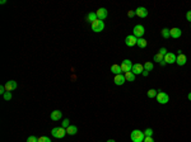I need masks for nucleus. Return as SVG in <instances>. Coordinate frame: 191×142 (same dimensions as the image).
Here are the masks:
<instances>
[{
	"label": "nucleus",
	"instance_id": "nucleus-1",
	"mask_svg": "<svg viewBox=\"0 0 191 142\" xmlns=\"http://www.w3.org/2000/svg\"><path fill=\"white\" fill-rule=\"evenodd\" d=\"M144 138H145L144 131H140V129H134L130 133V140L133 142H143Z\"/></svg>",
	"mask_w": 191,
	"mask_h": 142
},
{
	"label": "nucleus",
	"instance_id": "nucleus-2",
	"mask_svg": "<svg viewBox=\"0 0 191 142\" xmlns=\"http://www.w3.org/2000/svg\"><path fill=\"white\" fill-rule=\"evenodd\" d=\"M90 28H92V31L96 32V33H99V32H102V31L105 29V23H103V20L96 19L93 23H90Z\"/></svg>",
	"mask_w": 191,
	"mask_h": 142
},
{
	"label": "nucleus",
	"instance_id": "nucleus-3",
	"mask_svg": "<svg viewBox=\"0 0 191 142\" xmlns=\"http://www.w3.org/2000/svg\"><path fill=\"white\" fill-rule=\"evenodd\" d=\"M51 135L54 136L55 138H63L66 133V129L64 128V127H55V128L51 129Z\"/></svg>",
	"mask_w": 191,
	"mask_h": 142
},
{
	"label": "nucleus",
	"instance_id": "nucleus-4",
	"mask_svg": "<svg viewBox=\"0 0 191 142\" xmlns=\"http://www.w3.org/2000/svg\"><path fill=\"white\" fill-rule=\"evenodd\" d=\"M133 62H131L129 58H125L124 61L121 62V65H120V67H121V71L122 74H126V72H130L131 69H133Z\"/></svg>",
	"mask_w": 191,
	"mask_h": 142
},
{
	"label": "nucleus",
	"instance_id": "nucleus-5",
	"mask_svg": "<svg viewBox=\"0 0 191 142\" xmlns=\"http://www.w3.org/2000/svg\"><path fill=\"white\" fill-rule=\"evenodd\" d=\"M157 102L159 103V104H167V103L169 102V95H168L167 93H164V91L158 90V94H157Z\"/></svg>",
	"mask_w": 191,
	"mask_h": 142
},
{
	"label": "nucleus",
	"instance_id": "nucleus-6",
	"mask_svg": "<svg viewBox=\"0 0 191 142\" xmlns=\"http://www.w3.org/2000/svg\"><path fill=\"white\" fill-rule=\"evenodd\" d=\"M144 33H145V28H144V25H142V24H136V25L134 27V29H133V34H134L136 38H143Z\"/></svg>",
	"mask_w": 191,
	"mask_h": 142
},
{
	"label": "nucleus",
	"instance_id": "nucleus-7",
	"mask_svg": "<svg viewBox=\"0 0 191 142\" xmlns=\"http://www.w3.org/2000/svg\"><path fill=\"white\" fill-rule=\"evenodd\" d=\"M136 43H138V38L135 37L134 34L126 36V38H125V44H126L128 47H133V46H135Z\"/></svg>",
	"mask_w": 191,
	"mask_h": 142
},
{
	"label": "nucleus",
	"instance_id": "nucleus-8",
	"mask_svg": "<svg viewBox=\"0 0 191 142\" xmlns=\"http://www.w3.org/2000/svg\"><path fill=\"white\" fill-rule=\"evenodd\" d=\"M96 14H97V18H98L99 20H103L108 17V10L106 8H99L98 10L96 11Z\"/></svg>",
	"mask_w": 191,
	"mask_h": 142
},
{
	"label": "nucleus",
	"instance_id": "nucleus-9",
	"mask_svg": "<svg viewBox=\"0 0 191 142\" xmlns=\"http://www.w3.org/2000/svg\"><path fill=\"white\" fill-rule=\"evenodd\" d=\"M143 71H144V65L143 64H134L133 65L131 72H133L134 75H140V74H143Z\"/></svg>",
	"mask_w": 191,
	"mask_h": 142
},
{
	"label": "nucleus",
	"instance_id": "nucleus-10",
	"mask_svg": "<svg viewBox=\"0 0 191 142\" xmlns=\"http://www.w3.org/2000/svg\"><path fill=\"white\" fill-rule=\"evenodd\" d=\"M176 60H177V56L172 52H167V55L164 56V61H166V64H171V65L176 64Z\"/></svg>",
	"mask_w": 191,
	"mask_h": 142
},
{
	"label": "nucleus",
	"instance_id": "nucleus-11",
	"mask_svg": "<svg viewBox=\"0 0 191 142\" xmlns=\"http://www.w3.org/2000/svg\"><path fill=\"white\" fill-rule=\"evenodd\" d=\"M113 82L116 85H124L125 82H126V79H125V75L124 74H120V75H115V78H113Z\"/></svg>",
	"mask_w": 191,
	"mask_h": 142
},
{
	"label": "nucleus",
	"instance_id": "nucleus-12",
	"mask_svg": "<svg viewBox=\"0 0 191 142\" xmlns=\"http://www.w3.org/2000/svg\"><path fill=\"white\" fill-rule=\"evenodd\" d=\"M17 88H18V84H17V81H14V80H9V81H7V84H5V90L7 91H13V90H16Z\"/></svg>",
	"mask_w": 191,
	"mask_h": 142
},
{
	"label": "nucleus",
	"instance_id": "nucleus-13",
	"mask_svg": "<svg viewBox=\"0 0 191 142\" xmlns=\"http://www.w3.org/2000/svg\"><path fill=\"white\" fill-rule=\"evenodd\" d=\"M187 62V57L186 55H184V53H178L177 56V60H176V64L178 65V66H185Z\"/></svg>",
	"mask_w": 191,
	"mask_h": 142
},
{
	"label": "nucleus",
	"instance_id": "nucleus-14",
	"mask_svg": "<svg viewBox=\"0 0 191 142\" xmlns=\"http://www.w3.org/2000/svg\"><path fill=\"white\" fill-rule=\"evenodd\" d=\"M135 14H136L139 18H145L148 15V10H146V8L144 7H139L136 8V10H135Z\"/></svg>",
	"mask_w": 191,
	"mask_h": 142
},
{
	"label": "nucleus",
	"instance_id": "nucleus-15",
	"mask_svg": "<svg viewBox=\"0 0 191 142\" xmlns=\"http://www.w3.org/2000/svg\"><path fill=\"white\" fill-rule=\"evenodd\" d=\"M169 32H171V37L175 38V40L180 38L181 34H182V31H181L180 28H177V27H175V28H171V29H169Z\"/></svg>",
	"mask_w": 191,
	"mask_h": 142
},
{
	"label": "nucleus",
	"instance_id": "nucleus-16",
	"mask_svg": "<svg viewBox=\"0 0 191 142\" xmlns=\"http://www.w3.org/2000/svg\"><path fill=\"white\" fill-rule=\"evenodd\" d=\"M61 117H63V112L59 111V109L51 112V114H50V118H51L52 121H59V119H61Z\"/></svg>",
	"mask_w": 191,
	"mask_h": 142
},
{
	"label": "nucleus",
	"instance_id": "nucleus-17",
	"mask_svg": "<svg viewBox=\"0 0 191 142\" xmlns=\"http://www.w3.org/2000/svg\"><path fill=\"white\" fill-rule=\"evenodd\" d=\"M76 132H78V127L74 126V124H70V126L66 128V133H67L69 136H74V135H76Z\"/></svg>",
	"mask_w": 191,
	"mask_h": 142
},
{
	"label": "nucleus",
	"instance_id": "nucleus-18",
	"mask_svg": "<svg viewBox=\"0 0 191 142\" xmlns=\"http://www.w3.org/2000/svg\"><path fill=\"white\" fill-rule=\"evenodd\" d=\"M111 72H112L113 75H120V74H122V71H121V67H120V65L113 64L112 66H111Z\"/></svg>",
	"mask_w": 191,
	"mask_h": 142
},
{
	"label": "nucleus",
	"instance_id": "nucleus-19",
	"mask_svg": "<svg viewBox=\"0 0 191 142\" xmlns=\"http://www.w3.org/2000/svg\"><path fill=\"white\" fill-rule=\"evenodd\" d=\"M96 19H98V18H97L96 11H90V13L87 15V22H89V23H93Z\"/></svg>",
	"mask_w": 191,
	"mask_h": 142
},
{
	"label": "nucleus",
	"instance_id": "nucleus-20",
	"mask_svg": "<svg viewBox=\"0 0 191 142\" xmlns=\"http://www.w3.org/2000/svg\"><path fill=\"white\" fill-rule=\"evenodd\" d=\"M124 75H125V79H126V81H135V76H136V75H134V74L133 72H131V71H130V72H126V74H124Z\"/></svg>",
	"mask_w": 191,
	"mask_h": 142
},
{
	"label": "nucleus",
	"instance_id": "nucleus-21",
	"mask_svg": "<svg viewBox=\"0 0 191 142\" xmlns=\"http://www.w3.org/2000/svg\"><path fill=\"white\" fill-rule=\"evenodd\" d=\"M163 60H164V56H163V55H161L159 52H158V53H155V55H154V57H153V61L158 62V64H161V62H162Z\"/></svg>",
	"mask_w": 191,
	"mask_h": 142
},
{
	"label": "nucleus",
	"instance_id": "nucleus-22",
	"mask_svg": "<svg viewBox=\"0 0 191 142\" xmlns=\"http://www.w3.org/2000/svg\"><path fill=\"white\" fill-rule=\"evenodd\" d=\"M136 44L140 47V48H145L148 42H146V40H144V38H138V43Z\"/></svg>",
	"mask_w": 191,
	"mask_h": 142
},
{
	"label": "nucleus",
	"instance_id": "nucleus-23",
	"mask_svg": "<svg viewBox=\"0 0 191 142\" xmlns=\"http://www.w3.org/2000/svg\"><path fill=\"white\" fill-rule=\"evenodd\" d=\"M161 34H162L163 38H169L171 37V32H169V28H163L161 31Z\"/></svg>",
	"mask_w": 191,
	"mask_h": 142
},
{
	"label": "nucleus",
	"instance_id": "nucleus-24",
	"mask_svg": "<svg viewBox=\"0 0 191 142\" xmlns=\"http://www.w3.org/2000/svg\"><path fill=\"white\" fill-rule=\"evenodd\" d=\"M144 70H145V71H148V72H149V71H152L153 70V67H154V66H153V64H152V62L151 61H146V62H144Z\"/></svg>",
	"mask_w": 191,
	"mask_h": 142
},
{
	"label": "nucleus",
	"instance_id": "nucleus-25",
	"mask_svg": "<svg viewBox=\"0 0 191 142\" xmlns=\"http://www.w3.org/2000/svg\"><path fill=\"white\" fill-rule=\"evenodd\" d=\"M157 94H158L157 90H154V89H149L148 93H146V95H148V98H157Z\"/></svg>",
	"mask_w": 191,
	"mask_h": 142
},
{
	"label": "nucleus",
	"instance_id": "nucleus-26",
	"mask_svg": "<svg viewBox=\"0 0 191 142\" xmlns=\"http://www.w3.org/2000/svg\"><path fill=\"white\" fill-rule=\"evenodd\" d=\"M11 91H7V93L4 94V95H3V98H4V100H7V102H9V100L11 99Z\"/></svg>",
	"mask_w": 191,
	"mask_h": 142
},
{
	"label": "nucleus",
	"instance_id": "nucleus-27",
	"mask_svg": "<svg viewBox=\"0 0 191 142\" xmlns=\"http://www.w3.org/2000/svg\"><path fill=\"white\" fill-rule=\"evenodd\" d=\"M38 142H51V140L47 136H41V137H38Z\"/></svg>",
	"mask_w": 191,
	"mask_h": 142
},
{
	"label": "nucleus",
	"instance_id": "nucleus-28",
	"mask_svg": "<svg viewBox=\"0 0 191 142\" xmlns=\"http://www.w3.org/2000/svg\"><path fill=\"white\" fill-rule=\"evenodd\" d=\"M144 135H145L146 137H152V136H153V129L152 128H146L145 131H144Z\"/></svg>",
	"mask_w": 191,
	"mask_h": 142
},
{
	"label": "nucleus",
	"instance_id": "nucleus-29",
	"mask_svg": "<svg viewBox=\"0 0 191 142\" xmlns=\"http://www.w3.org/2000/svg\"><path fill=\"white\" fill-rule=\"evenodd\" d=\"M69 126H70V121H69V119H64L63 123H61V127H64L65 129H66Z\"/></svg>",
	"mask_w": 191,
	"mask_h": 142
},
{
	"label": "nucleus",
	"instance_id": "nucleus-30",
	"mask_svg": "<svg viewBox=\"0 0 191 142\" xmlns=\"http://www.w3.org/2000/svg\"><path fill=\"white\" fill-rule=\"evenodd\" d=\"M27 142H38V138L36 137V136H29V137L27 138Z\"/></svg>",
	"mask_w": 191,
	"mask_h": 142
},
{
	"label": "nucleus",
	"instance_id": "nucleus-31",
	"mask_svg": "<svg viewBox=\"0 0 191 142\" xmlns=\"http://www.w3.org/2000/svg\"><path fill=\"white\" fill-rule=\"evenodd\" d=\"M134 15H136V14H135V10H130V11H128V17H129V18H133Z\"/></svg>",
	"mask_w": 191,
	"mask_h": 142
},
{
	"label": "nucleus",
	"instance_id": "nucleus-32",
	"mask_svg": "<svg viewBox=\"0 0 191 142\" xmlns=\"http://www.w3.org/2000/svg\"><path fill=\"white\" fill-rule=\"evenodd\" d=\"M159 53H161V55H163V56H166L167 55V50L164 48V47H162V48L159 50Z\"/></svg>",
	"mask_w": 191,
	"mask_h": 142
},
{
	"label": "nucleus",
	"instance_id": "nucleus-33",
	"mask_svg": "<svg viewBox=\"0 0 191 142\" xmlns=\"http://www.w3.org/2000/svg\"><path fill=\"white\" fill-rule=\"evenodd\" d=\"M143 142H154V140H153V137H146L145 136V138H144Z\"/></svg>",
	"mask_w": 191,
	"mask_h": 142
},
{
	"label": "nucleus",
	"instance_id": "nucleus-34",
	"mask_svg": "<svg viewBox=\"0 0 191 142\" xmlns=\"http://www.w3.org/2000/svg\"><path fill=\"white\" fill-rule=\"evenodd\" d=\"M186 19H187V20H189V22L191 23V10H189V11H187V13H186Z\"/></svg>",
	"mask_w": 191,
	"mask_h": 142
},
{
	"label": "nucleus",
	"instance_id": "nucleus-35",
	"mask_svg": "<svg viewBox=\"0 0 191 142\" xmlns=\"http://www.w3.org/2000/svg\"><path fill=\"white\" fill-rule=\"evenodd\" d=\"M142 75H143V76H145V78H146V76H148V75H149V72H148V71H145V70H144V71H143V74H142Z\"/></svg>",
	"mask_w": 191,
	"mask_h": 142
},
{
	"label": "nucleus",
	"instance_id": "nucleus-36",
	"mask_svg": "<svg viewBox=\"0 0 191 142\" xmlns=\"http://www.w3.org/2000/svg\"><path fill=\"white\" fill-rule=\"evenodd\" d=\"M166 65H167V64H166V61H164V60L161 62V66H166Z\"/></svg>",
	"mask_w": 191,
	"mask_h": 142
},
{
	"label": "nucleus",
	"instance_id": "nucleus-37",
	"mask_svg": "<svg viewBox=\"0 0 191 142\" xmlns=\"http://www.w3.org/2000/svg\"><path fill=\"white\" fill-rule=\"evenodd\" d=\"M187 98H189V100H191V93H189V95H187Z\"/></svg>",
	"mask_w": 191,
	"mask_h": 142
},
{
	"label": "nucleus",
	"instance_id": "nucleus-38",
	"mask_svg": "<svg viewBox=\"0 0 191 142\" xmlns=\"http://www.w3.org/2000/svg\"><path fill=\"white\" fill-rule=\"evenodd\" d=\"M107 142H116V141H115V140H108Z\"/></svg>",
	"mask_w": 191,
	"mask_h": 142
}]
</instances>
